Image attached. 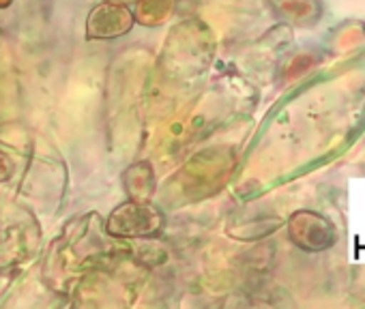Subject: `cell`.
<instances>
[{
    "label": "cell",
    "instance_id": "1",
    "mask_svg": "<svg viewBox=\"0 0 365 309\" xmlns=\"http://www.w3.org/2000/svg\"><path fill=\"white\" fill-rule=\"evenodd\" d=\"M163 226V215L148 202L129 200L112 211L106 230L116 239H150L157 236Z\"/></svg>",
    "mask_w": 365,
    "mask_h": 309
},
{
    "label": "cell",
    "instance_id": "2",
    "mask_svg": "<svg viewBox=\"0 0 365 309\" xmlns=\"http://www.w3.org/2000/svg\"><path fill=\"white\" fill-rule=\"evenodd\" d=\"M135 18L125 5L108 3L103 0L97 5L86 22V37L88 39H116L131 31Z\"/></svg>",
    "mask_w": 365,
    "mask_h": 309
},
{
    "label": "cell",
    "instance_id": "3",
    "mask_svg": "<svg viewBox=\"0 0 365 309\" xmlns=\"http://www.w3.org/2000/svg\"><path fill=\"white\" fill-rule=\"evenodd\" d=\"M123 183L127 187V194L131 200H142V202H148L155 194V174H153V168L148 164H135L131 166L125 177H123Z\"/></svg>",
    "mask_w": 365,
    "mask_h": 309
},
{
    "label": "cell",
    "instance_id": "4",
    "mask_svg": "<svg viewBox=\"0 0 365 309\" xmlns=\"http://www.w3.org/2000/svg\"><path fill=\"white\" fill-rule=\"evenodd\" d=\"M135 20L144 26H157L168 20L174 9V0H135Z\"/></svg>",
    "mask_w": 365,
    "mask_h": 309
},
{
    "label": "cell",
    "instance_id": "5",
    "mask_svg": "<svg viewBox=\"0 0 365 309\" xmlns=\"http://www.w3.org/2000/svg\"><path fill=\"white\" fill-rule=\"evenodd\" d=\"M14 174V162L7 157V152L0 150V181H7Z\"/></svg>",
    "mask_w": 365,
    "mask_h": 309
},
{
    "label": "cell",
    "instance_id": "6",
    "mask_svg": "<svg viewBox=\"0 0 365 309\" xmlns=\"http://www.w3.org/2000/svg\"><path fill=\"white\" fill-rule=\"evenodd\" d=\"M108 3H116V5H125V3H133V0H108Z\"/></svg>",
    "mask_w": 365,
    "mask_h": 309
},
{
    "label": "cell",
    "instance_id": "7",
    "mask_svg": "<svg viewBox=\"0 0 365 309\" xmlns=\"http://www.w3.org/2000/svg\"><path fill=\"white\" fill-rule=\"evenodd\" d=\"M11 3V0H0V7H7Z\"/></svg>",
    "mask_w": 365,
    "mask_h": 309
}]
</instances>
